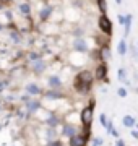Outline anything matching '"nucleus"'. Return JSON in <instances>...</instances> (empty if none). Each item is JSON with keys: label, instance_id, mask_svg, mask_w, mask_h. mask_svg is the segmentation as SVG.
I'll return each mask as SVG.
<instances>
[{"label": "nucleus", "instance_id": "1", "mask_svg": "<svg viewBox=\"0 0 138 146\" xmlns=\"http://www.w3.org/2000/svg\"><path fill=\"white\" fill-rule=\"evenodd\" d=\"M91 83H93V73L88 70L80 72L75 78V89L78 93H88L91 88Z\"/></svg>", "mask_w": 138, "mask_h": 146}, {"label": "nucleus", "instance_id": "2", "mask_svg": "<svg viewBox=\"0 0 138 146\" xmlns=\"http://www.w3.org/2000/svg\"><path fill=\"white\" fill-rule=\"evenodd\" d=\"M98 23H99V29H101L106 36H111V34H112V21L109 20L106 15H101Z\"/></svg>", "mask_w": 138, "mask_h": 146}, {"label": "nucleus", "instance_id": "3", "mask_svg": "<svg viewBox=\"0 0 138 146\" xmlns=\"http://www.w3.org/2000/svg\"><path fill=\"white\" fill-rule=\"evenodd\" d=\"M81 123H83V127H90L91 122H93V104L88 106V107H85V109L81 110Z\"/></svg>", "mask_w": 138, "mask_h": 146}, {"label": "nucleus", "instance_id": "4", "mask_svg": "<svg viewBox=\"0 0 138 146\" xmlns=\"http://www.w3.org/2000/svg\"><path fill=\"white\" fill-rule=\"evenodd\" d=\"M73 50H76V52H81V54H85L88 52V44H86L85 39H81V37H76L73 41Z\"/></svg>", "mask_w": 138, "mask_h": 146}, {"label": "nucleus", "instance_id": "5", "mask_svg": "<svg viewBox=\"0 0 138 146\" xmlns=\"http://www.w3.org/2000/svg\"><path fill=\"white\" fill-rule=\"evenodd\" d=\"M31 68H33V72L36 73V75H41V73L46 70V62H44L42 58H37V60L31 62Z\"/></svg>", "mask_w": 138, "mask_h": 146}, {"label": "nucleus", "instance_id": "6", "mask_svg": "<svg viewBox=\"0 0 138 146\" xmlns=\"http://www.w3.org/2000/svg\"><path fill=\"white\" fill-rule=\"evenodd\" d=\"M47 84H49V88L50 89H55V91H57V89L62 88V80L58 78L57 75H50L49 80H47Z\"/></svg>", "mask_w": 138, "mask_h": 146}, {"label": "nucleus", "instance_id": "7", "mask_svg": "<svg viewBox=\"0 0 138 146\" xmlns=\"http://www.w3.org/2000/svg\"><path fill=\"white\" fill-rule=\"evenodd\" d=\"M25 89H26L28 96H39V94H41V88H39L36 83H28L26 86H25Z\"/></svg>", "mask_w": 138, "mask_h": 146}, {"label": "nucleus", "instance_id": "8", "mask_svg": "<svg viewBox=\"0 0 138 146\" xmlns=\"http://www.w3.org/2000/svg\"><path fill=\"white\" fill-rule=\"evenodd\" d=\"M107 76V67L106 63H99L98 68H96V78L98 80H104Z\"/></svg>", "mask_w": 138, "mask_h": 146}, {"label": "nucleus", "instance_id": "9", "mask_svg": "<svg viewBox=\"0 0 138 146\" xmlns=\"http://www.w3.org/2000/svg\"><path fill=\"white\" fill-rule=\"evenodd\" d=\"M39 107H41V102H39L37 99H29L26 102V109H28V112H29V114H34Z\"/></svg>", "mask_w": 138, "mask_h": 146}, {"label": "nucleus", "instance_id": "10", "mask_svg": "<svg viewBox=\"0 0 138 146\" xmlns=\"http://www.w3.org/2000/svg\"><path fill=\"white\" fill-rule=\"evenodd\" d=\"M86 145V140L83 135H75L70 138V146H85Z\"/></svg>", "mask_w": 138, "mask_h": 146}, {"label": "nucleus", "instance_id": "11", "mask_svg": "<svg viewBox=\"0 0 138 146\" xmlns=\"http://www.w3.org/2000/svg\"><path fill=\"white\" fill-rule=\"evenodd\" d=\"M64 135L65 136H68V138H72V136H75V135H78L76 133V127L75 125H64Z\"/></svg>", "mask_w": 138, "mask_h": 146}, {"label": "nucleus", "instance_id": "12", "mask_svg": "<svg viewBox=\"0 0 138 146\" xmlns=\"http://www.w3.org/2000/svg\"><path fill=\"white\" fill-rule=\"evenodd\" d=\"M50 13H52V7H44L42 10L39 11V18H41V21H47V18L50 16Z\"/></svg>", "mask_w": 138, "mask_h": 146}, {"label": "nucleus", "instance_id": "13", "mask_svg": "<svg viewBox=\"0 0 138 146\" xmlns=\"http://www.w3.org/2000/svg\"><path fill=\"white\" fill-rule=\"evenodd\" d=\"M123 26H125V34H123V36L127 37L128 34H130V29H132V15H130V13L125 15V23H123Z\"/></svg>", "mask_w": 138, "mask_h": 146}, {"label": "nucleus", "instance_id": "14", "mask_svg": "<svg viewBox=\"0 0 138 146\" xmlns=\"http://www.w3.org/2000/svg\"><path fill=\"white\" fill-rule=\"evenodd\" d=\"M18 11H20L21 15L28 16L31 13V7H29V3H20V5H18Z\"/></svg>", "mask_w": 138, "mask_h": 146}, {"label": "nucleus", "instance_id": "15", "mask_svg": "<svg viewBox=\"0 0 138 146\" xmlns=\"http://www.w3.org/2000/svg\"><path fill=\"white\" fill-rule=\"evenodd\" d=\"M122 122H123V125L127 127V128H130V127H135V123H137V122H135V119H133L132 115H125Z\"/></svg>", "mask_w": 138, "mask_h": 146}, {"label": "nucleus", "instance_id": "16", "mask_svg": "<svg viewBox=\"0 0 138 146\" xmlns=\"http://www.w3.org/2000/svg\"><path fill=\"white\" fill-rule=\"evenodd\" d=\"M117 52L120 54V55H125V54H127V42H125V39H122V41L119 42V47H117Z\"/></svg>", "mask_w": 138, "mask_h": 146}, {"label": "nucleus", "instance_id": "17", "mask_svg": "<svg viewBox=\"0 0 138 146\" xmlns=\"http://www.w3.org/2000/svg\"><path fill=\"white\" fill-rule=\"evenodd\" d=\"M46 123H47L49 127H52V128H54V127H57L58 125V117H57V115H50V117L46 120Z\"/></svg>", "mask_w": 138, "mask_h": 146}, {"label": "nucleus", "instance_id": "18", "mask_svg": "<svg viewBox=\"0 0 138 146\" xmlns=\"http://www.w3.org/2000/svg\"><path fill=\"white\" fill-rule=\"evenodd\" d=\"M46 98L47 99H58V98H62V94L58 93V91H55V89H52V91H47L46 93Z\"/></svg>", "mask_w": 138, "mask_h": 146}, {"label": "nucleus", "instance_id": "19", "mask_svg": "<svg viewBox=\"0 0 138 146\" xmlns=\"http://www.w3.org/2000/svg\"><path fill=\"white\" fill-rule=\"evenodd\" d=\"M101 55H102V60H109V58H111V50H109L107 46L101 49Z\"/></svg>", "mask_w": 138, "mask_h": 146}, {"label": "nucleus", "instance_id": "20", "mask_svg": "<svg viewBox=\"0 0 138 146\" xmlns=\"http://www.w3.org/2000/svg\"><path fill=\"white\" fill-rule=\"evenodd\" d=\"M98 7H99V10H101L102 15H106V10H107V2L106 0H98Z\"/></svg>", "mask_w": 138, "mask_h": 146}, {"label": "nucleus", "instance_id": "21", "mask_svg": "<svg viewBox=\"0 0 138 146\" xmlns=\"http://www.w3.org/2000/svg\"><path fill=\"white\" fill-rule=\"evenodd\" d=\"M10 37H11V41L15 42V44H20V41H21V36H20L16 31H11L10 33Z\"/></svg>", "mask_w": 138, "mask_h": 146}, {"label": "nucleus", "instance_id": "22", "mask_svg": "<svg viewBox=\"0 0 138 146\" xmlns=\"http://www.w3.org/2000/svg\"><path fill=\"white\" fill-rule=\"evenodd\" d=\"M99 122H101L102 127H107V122H109V120H107L106 114H101V115H99Z\"/></svg>", "mask_w": 138, "mask_h": 146}, {"label": "nucleus", "instance_id": "23", "mask_svg": "<svg viewBox=\"0 0 138 146\" xmlns=\"http://www.w3.org/2000/svg\"><path fill=\"white\" fill-rule=\"evenodd\" d=\"M119 80H122V81H125V80H127V73H125V70H123V68H120V70H119Z\"/></svg>", "mask_w": 138, "mask_h": 146}, {"label": "nucleus", "instance_id": "24", "mask_svg": "<svg viewBox=\"0 0 138 146\" xmlns=\"http://www.w3.org/2000/svg\"><path fill=\"white\" fill-rule=\"evenodd\" d=\"M28 58H29V62H34V60H37V58H41V55H39V54H36V52H31Z\"/></svg>", "mask_w": 138, "mask_h": 146}, {"label": "nucleus", "instance_id": "25", "mask_svg": "<svg viewBox=\"0 0 138 146\" xmlns=\"http://www.w3.org/2000/svg\"><path fill=\"white\" fill-rule=\"evenodd\" d=\"M47 146H62V141L60 140H52V141H49Z\"/></svg>", "mask_w": 138, "mask_h": 146}, {"label": "nucleus", "instance_id": "26", "mask_svg": "<svg viewBox=\"0 0 138 146\" xmlns=\"http://www.w3.org/2000/svg\"><path fill=\"white\" fill-rule=\"evenodd\" d=\"M117 93H119V96H120V98H125V96H127V89H125V88H119V91H117Z\"/></svg>", "mask_w": 138, "mask_h": 146}, {"label": "nucleus", "instance_id": "27", "mask_svg": "<svg viewBox=\"0 0 138 146\" xmlns=\"http://www.w3.org/2000/svg\"><path fill=\"white\" fill-rule=\"evenodd\" d=\"M130 50H132L133 57H135V58H137V60H138V49H137V47H132V49H130Z\"/></svg>", "mask_w": 138, "mask_h": 146}, {"label": "nucleus", "instance_id": "28", "mask_svg": "<svg viewBox=\"0 0 138 146\" xmlns=\"http://www.w3.org/2000/svg\"><path fill=\"white\" fill-rule=\"evenodd\" d=\"M119 23H120V25L125 23V15H119Z\"/></svg>", "mask_w": 138, "mask_h": 146}, {"label": "nucleus", "instance_id": "29", "mask_svg": "<svg viewBox=\"0 0 138 146\" xmlns=\"http://www.w3.org/2000/svg\"><path fill=\"white\" fill-rule=\"evenodd\" d=\"M102 143V140H94V146H99Z\"/></svg>", "mask_w": 138, "mask_h": 146}, {"label": "nucleus", "instance_id": "30", "mask_svg": "<svg viewBox=\"0 0 138 146\" xmlns=\"http://www.w3.org/2000/svg\"><path fill=\"white\" fill-rule=\"evenodd\" d=\"M117 146H123V141L122 140H117Z\"/></svg>", "mask_w": 138, "mask_h": 146}, {"label": "nucleus", "instance_id": "31", "mask_svg": "<svg viewBox=\"0 0 138 146\" xmlns=\"http://www.w3.org/2000/svg\"><path fill=\"white\" fill-rule=\"evenodd\" d=\"M133 136H135V138L138 140V131H133Z\"/></svg>", "mask_w": 138, "mask_h": 146}, {"label": "nucleus", "instance_id": "32", "mask_svg": "<svg viewBox=\"0 0 138 146\" xmlns=\"http://www.w3.org/2000/svg\"><path fill=\"white\" fill-rule=\"evenodd\" d=\"M2 3H8V2H11V0H0Z\"/></svg>", "mask_w": 138, "mask_h": 146}, {"label": "nucleus", "instance_id": "33", "mask_svg": "<svg viewBox=\"0 0 138 146\" xmlns=\"http://www.w3.org/2000/svg\"><path fill=\"white\" fill-rule=\"evenodd\" d=\"M117 3H119V5H120V3H122V0H115Z\"/></svg>", "mask_w": 138, "mask_h": 146}, {"label": "nucleus", "instance_id": "34", "mask_svg": "<svg viewBox=\"0 0 138 146\" xmlns=\"http://www.w3.org/2000/svg\"><path fill=\"white\" fill-rule=\"evenodd\" d=\"M135 125H137V128H138V123H135Z\"/></svg>", "mask_w": 138, "mask_h": 146}]
</instances>
